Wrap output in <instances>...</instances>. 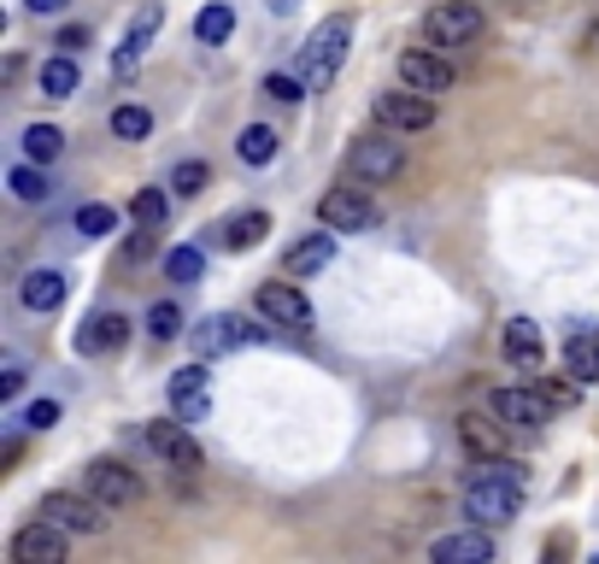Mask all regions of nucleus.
<instances>
[{
  "mask_svg": "<svg viewBox=\"0 0 599 564\" xmlns=\"http://www.w3.org/2000/svg\"><path fill=\"white\" fill-rule=\"evenodd\" d=\"M523 471H511L506 458H488V465L465 483V517L470 524H511L523 512Z\"/></svg>",
  "mask_w": 599,
  "mask_h": 564,
  "instance_id": "nucleus-1",
  "label": "nucleus"
},
{
  "mask_svg": "<svg viewBox=\"0 0 599 564\" xmlns=\"http://www.w3.org/2000/svg\"><path fill=\"white\" fill-rule=\"evenodd\" d=\"M347 48H353V18L336 12V18H323V24L306 36V48H300V66L312 82H329L341 66H347Z\"/></svg>",
  "mask_w": 599,
  "mask_h": 564,
  "instance_id": "nucleus-2",
  "label": "nucleus"
},
{
  "mask_svg": "<svg viewBox=\"0 0 599 564\" xmlns=\"http://www.w3.org/2000/svg\"><path fill=\"white\" fill-rule=\"evenodd\" d=\"M423 36H429V48H441V53L470 48V41L482 36V12H477V0H441V7H429Z\"/></svg>",
  "mask_w": 599,
  "mask_h": 564,
  "instance_id": "nucleus-3",
  "label": "nucleus"
},
{
  "mask_svg": "<svg viewBox=\"0 0 599 564\" xmlns=\"http://www.w3.org/2000/svg\"><path fill=\"white\" fill-rule=\"evenodd\" d=\"M194 353L200 359H212V353H241V347H264L271 342V329H259V324H247L236 318V311H212V318H200L194 329Z\"/></svg>",
  "mask_w": 599,
  "mask_h": 564,
  "instance_id": "nucleus-4",
  "label": "nucleus"
},
{
  "mask_svg": "<svg viewBox=\"0 0 599 564\" xmlns=\"http://www.w3.org/2000/svg\"><path fill=\"white\" fill-rule=\"evenodd\" d=\"M377 123H382V130H400V136H423L429 123H436V95L400 82V89L377 95Z\"/></svg>",
  "mask_w": 599,
  "mask_h": 564,
  "instance_id": "nucleus-5",
  "label": "nucleus"
},
{
  "mask_svg": "<svg viewBox=\"0 0 599 564\" xmlns=\"http://www.w3.org/2000/svg\"><path fill=\"white\" fill-rule=\"evenodd\" d=\"M141 442H148V453L159 458V465H171V471H200V465H206V458H200V442L189 435V424H182L177 412L141 429Z\"/></svg>",
  "mask_w": 599,
  "mask_h": 564,
  "instance_id": "nucleus-6",
  "label": "nucleus"
},
{
  "mask_svg": "<svg viewBox=\"0 0 599 564\" xmlns=\"http://www.w3.org/2000/svg\"><path fill=\"white\" fill-rule=\"evenodd\" d=\"M107 512L112 506H100V499L82 488V494H66V488H53L48 499H41V517H53V524H66L71 535H100L107 530Z\"/></svg>",
  "mask_w": 599,
  "mask_h": 564,
  "instance_id": "nucleus-7",
  "label": "nucleus"
},
{
  "mask_svg": "<svg viewBox=\"0 0 599 564\" xmlns=\"http://www.w3.org/2000/svg\"><path fill=\"white\" fill-rule=\"evenodd\" d=\"M82 488H89L100 506L118 512V506H136V499H141V476L123 465V458H94V465L82 471Z\"/></svg>",
  "mask_w": 599,
  "mask_h": 564,
  "instance_id": "nucleus-8",
  "label": "nucleus"
},
{
  "mask_svg": "<svg viewBox=\"0 0 599 564\" xmlns=\"http://www.w3.org/2000/svg\"><path fill=\"white\" fill-rule=\"evenodd\" d=\"M71 530L66 524H53V517H36V524H24L12 535V564H66L71 553Z\"/></svg>",
  "mask_w": 599,
  "mask_h": 564,
  "instance_id": "nucleus-9",
  "label": "nucleus"
},
{
  "mask_svg": "<svg viewBox=\"0 0 599 564\" xmlns=\"http://www.w3.org/2000/svg\"><path fill=\"white\" fill-rule=\"evenodd\" d=\"M253 306H259V318L277 324V329H312V300H306L294 283H282V277L277 283H259Z\"/></svg>",
  "mask_w": 599,
  "mask_h": 564,
  "instance_id": "nucleus-10",
  "label": "nucleus"
},
{
  "mask_svg": "<svg viewBox=\"0 0 599 564\" xmlns=\"http://www.w3.org/2000/svg\"><path fill=\"white\" fill-rule=\"evenodd\" d=\"M400 165H406V154H400L395 136H365V141H353V154H347V171L359 182H395Z\"/></svg>",
  "mask_w": 599,
  "mask_h": 564,
  "instance_id": "nucleus-11",
  "label": "nucleus"
},
{
  "mask_svg": "<svg viewBox=\"0 0 599 564\" xmlns=\"http://www.w3.org/2000/svg\"><path fill=\"white\" fill-rule=\"evenodd\" d=\"M318 218H323V229H336V236H365V229L377 224V206H370L359 188H329L318 200Z\"/></svg>",
  "mask_w": 599,
  "mask_h": 564,
  "instance_id": "nucleus-12",
  "label": "nucleus"
},
{
  "mask_svg": "<svg viewBox=\"0 0 599 564\" xmlns=\"http://www.w3.org/2000/svg\"><path fill=\"white\" fill-rule=\"evenodd\" d=\"M488 406L500 412L511 429H547L552 424V406H559V400H552V394H535V388H493Z\"/></svg>",
  "mask_w": 599,
  "mask_h": 564,
  "instance_id": "nucleus-13",
  "label": "nucleus"
},
{
  "mask_svg": "<svg viewBox=\"0 0 599 564\" xmlns=\"http://www.w3.org/2000/svg\"><path fill=\"white\" fill-rule=\"evenodd\" d=\"M400 82H411V89H423V95H447L452 82H459V71H452V59L441 48H406L400 53Z\"/></svg>",
  "mask_w": 599,
  "mask_h": 564,
  "instance_id": "nucleus-14",
  "label": "nucleus"
},
{
  "mask_svg": "<svg viewBox=\"0 0 599 564\" xmlns=\"http://www.w3.org/2000/svg\"><path fill=\"white\" fill-rule=\"evenodd\" d=\"M164 394H171V412L182 417V424H206V412H212V370H206V365H182Z\"/></svg>",
  "mask_w": 599,
  "mask_h": 564,
  "instance_id": "nucleus-15",
  "label": "nucleus"
},
{
  "mask_svg": "<svg viewBox=\"0 0 599 564\" xmlns=\"http://www.w3.org/2000/svg\"><path fill=\"white\" fill-rule=\"evenodd\" d=\"M506 435H511V424L493 406H488V417L482 412H465L459 417V442L477 453V458H506Z\"/></svg>",
  "mask_w": 599,
  "mask_h": 564,
  "instance_id": "nucleus-16",
  "label": "nucleus"
},
{
  "mask_svg": "<svg viewBox=\"0 0 599 564\" xmlns=\"http://www.w3.org/2000/svg\"><path fill=\"white\" fill-rule=\"evenodd\" d=\"M436 564H488L493 558V541L482 530H459V535H441L436 547H429Z\"/></svg>",
  "mask_w": 599,
  "mask_h": 564,
  "instance_id": "nucleus-17",
  "label": "nucleus"
},
{
  "mask_svg": "<svg viewBox=\"0 0 599 564\" xmlns=\"http://www.w3.org/2000/svg\"><path fill=\"white\" fill-rule=\"evenodd\" d=\"M159 18H164L159 7H141V18L130 24V36H123V48L112 53V71H118V77H130V71L141 66V53H148V41L159 36Z\"/></svg>",
  "mask_w": 599,
  "mask_h": 564,
  "instance_id": "nucleus-18",
  "label": "nucleus"
},
{
  "mask_svg": "<svg viewBox=\"0 0 599 564\" xmlns=\"http://www.w3.org/2000/svg\"><path fill=\"white\" fill-rule=\"evenodd\" d=\"M329 259H336V229L329 236H306L282 254V277H312V270H323Z\"/></svg>",
  "mask_w": 599,
  "mask_h": 564,
  "instance_id": "nucleus-19",
  "label": "nucleus"
},
{
  "mask_svg": "<svg viewBox=\"0 0 599 564\" xmlns=\"http://www.w3.org/2000/svg\"><path fill=\"white\" fill-rule=\"evenodd\" d=\"M130 342V318H118V311H100V318H89L82 324V336H77V353H112V347H123Z\"/></svg>",
  "mask_w": 599,
  "mask_h": 564,
  "instance_id": "nucleus-20",
  "label": "nucleus"
},
{
  "mask_svg": "<svg viewBox=\"0 0 599 564\" xmlns=\"http://www.w3.org/2000/svg\"><path fill=\"white\" fill-rule=\"evenodd\" d=\"M18 300L30 311H59L66 306V270H30V277L18 283Z\"/></svg>",
  "mask_w": 599,
  "mask_h": 564,
  "instance_id": "nucleus-21",
  "label": "nucleus"
},
{
  "mask_svg": "<svg viewBox=\"0 0 599 564\" xmlns=\"http://www.w3.org/2000/svg\"><path fill=\"white\" fill-rule=\"evenodd\" d=\"M500 347H506V359H511V365H523V370H535V365L547 359V353H541V329H535L529 318H511V324H506V336H500Z\"/></svg>",
  "mask_w": 599,
  "mask_h": 564,
  "instance_id": "nucleus-22",
  "label": "nucleus"
},
{
  "mask_svg": "<svg viewBox=\"0 0 599 564\" xmlns=\"http://www.w3.org/2000/svg\"><path fill=\"white\" fill-rule=\"evenodd\" d=\"M264 236H271V218L264 212H241V218L218 224V247H230V254H247V247H259Z\"/></svg>",
  "mask_w": 599,
  "mask_h": 564,
  "instance_id": "nucleus-23",
  "label": "nucleus"
},
{
  "mask_svg": "<svg viewBox=\"0 0 599 564\" xmlns=\"http://www.w3.org/2000/svg\"><path fill=\"white\" fill-rule=\"evenodd\" d=\"M565 370L576 376V383H599V336L593 329H576V336L565 342Z\"/></svg>",
  "mask_w": 599,
  "mask_h": 564,
  "instance_id": "nucleus-24",
  "label": "nucleus"
},
{
  "mask_svg": "<svg viewBox=\"0 0 599 564\" xmlns=\"http://www.w3.org/2000/svg\"><path fill=\"white\" fill-rule=\"evenodd\" d=\"M41 95L48 100H71L77 95V59L71 53H53L48 66H41Z\"/></svg>",
  "mask_w": 599,
  "mask_h": 564,
  "instance_id": "nucleus-25",
  "label": "nucleus"
},
{
  "mask_svg": "<svg viewBox=\"0 0 599 564\" xmlns=\"http://www.w3.org/2000/svg\"><path fill=\"white\" fill-rule=\"evenodd\" d=\"M230 30H236V7L230 0H212L200 18H194V36L206 41V48H218V41H230Z\"/></svg>",
  "mask_w": 599,
  "mask_h": 564,
  "instance_id": "nucleus-26",
  "label": "nucleus"
},
{
  "mask_svg": "<svg viewBox=\"0 0 599 564\" xmlns=\"http://www.w3.org/2000/svg\"><path fill=\"white\" fill-rule=\"evenodd\" d=\"M59 154H66V136H59L53 123H30V130H24V159H36V165H53Z\"/></svg>",
  "mask_w": 599,
  "mask_h": 564,
  "instance_id": "nucleus-27",
  "label": "nucleus"
},
{
  "mask_svg": "<svg viewBox=\"0 0 599 564\" xmlns=\"http://www.w3.org/2000/svg\"><path fill=\"white\" fill-rule=\"evenodd\" d=\"M277 148H282V141H277L271 123H247V130H241V159L247 165H271Z\"/></svg>",
  "mask_w": 599,
  "mask_h": 564,
  "instance_id": "nucleus-28",
  "label": "nucleus"
},
{
  "mask_svg": "<svg viewBox=\"0 0 599 564\" xmlns=\"http://www.w3.org/2000/svg\"><path fill=\"white\" fill-rule=\"evenodd\" d=\"M164 277L171 283H200L206 277V254L200 247H171V254H164Z\"/></svg>",
  "mask_w": 599,
  "mask_h": 564,
  "instance_id": "nucleus-29",
  "label": "nucleus"
},
{
  "mask_svg": "<svg viewBox=\"0 0 599 564\" xmlns=\"http://www.w3.org/2000/svg\"><path fill=\"white\" fill-rule=\"evenodd\" d=\"M112 136L118 141H148L153 136V112L148 107H118L112 112Z\"/></svg>",
  "mask_w": 599,
  "mask_h": 564,
  "instance_id": "nucleus-30",
  "label": "nucleus"
},
{
  "mask_svg": "<svg viewBox=\"0 0 599 564\" xmlns=\"http://www.w3.org/2000/svg\"><path fill=\"white\" fill-rule=\"evenodd\" d=\"M206 182H212V165H206V159H182L177 171H171V188H177L182 200H194V195H206Z\"/></svg>",
  "mask_w": 599,
  "mask_h": 564,
  "instance_id": "nucleus-31",
  "label": "nucleus"
},
{
  "mask_svg": "<svg viewBox=\"0 0 599 564\" xmlns=\"http://www.w3.org/2000/svg\"><path fill=\"white\" fill-rule=\"evenodd\" d=\"M7 188H12L18 200H30V206L53 195V188H48V177L36 171V159H30V165H12V177H7Z\"/></svg>",
  "mask_w": 599,
  "mask_h": 564,
  "instance_id": "nucleus-32",
  "label": "nucleus"
},
{
  "mask_svg": "<svg viewBox=\"0 0 599 564\" xmlns=\"http://www.w3.org/2000/svg\"><path fill=\"white\" fill-rule=\"evenodd\" d=\"M77 229H82V236H112L118 212H112V206H100V200H89V206H77Z\"/></svg>",
  "mask_w": 599,
  "mask_h": 564,
  "instance_id": "nucleus-33",
  "label": "nucleus"
},
{
  "mask_svg": "<svg viewBox=\"0 0 599 564\" xmlns=\"http://www.w3.org/2000/svg\"><path fill=\"white\" fill-rule=\"evenodd\" d=\"M130 218H136V224H148V229H159V224H164V195H159V188H136Z\"/></svg>",
  "mask_w": 599,
  "mask_h": 564,
  "instance_id": "nucleus-34",
  "label": "nucleus"
},
{
  "mask_svg": "<svg viewBox=\"0 0 599 564\" xmlns=\"http://www.w3.org/2000/svg\"><path fill=\"white\" fill-rule=\"evenodd\" d=\"M148 336H153V342H171V336H182V311H177L171 300H159V306L148 311Z\"/></svg>",
  "mask_w": 599,
  "mask_h": 564,
  "instance_id": "nucleus-35",
  "label": "nucleus"
},
{
  "mask_svg": "<svg viewBox=\"0 0 599 564\" xmlns=\"http://www.w3.org/2000/svg\"><path fill=\"white\" fill-rule=\"evenodd\" d=\"M264 95H271L277 107H294V100H300V77H282V71H271V77H264Z\"/></svg>",
  "mask_w": 599,
  "mask_h": 564,
  "instance_id": "nucleus-36",
  "label": "nucleus"
},
{
  "mask_svg": "<svg viewBox=\"0 0 599 564\" xmlns=\"http://www.w3.org/2000/svg\"><path fill=\"white\" fill-rule=\"evenodd\" d=\"M24 429H53L59 424V400H36V406H24V417H18Z\"/></svg>",
  "mask_w": 599,
  "mask_h": 564,
  "instance_id": "nucleus-37",
  "label": "nucleus"
},
{
  "mask_svg": "<svg viewBox=\"0 0 599 564\" xmlns=\"http://www.w3.org/2000/svg\"><path fill=\"white\" fill-rule=\"evenodd\" d=\"M24 394V365L7 359V370H0V400H18Z\"/></svg>",
  "mask_w": 599,
  "mask_h": 564,
  "instance_id": "nucleus-38",
  "label": "nucleus"
},
{
  "mask_svg": "<svg viewBox=\"0 0 599 564\" xmlns=\"http://www.w3.org/2000/svg\"><path fill=\"white\" fill-rule=\"evenodd\" d=\"M82 41H89V30H82V24H71V30H59V48H66V53H77Z\"/></svg>",
  "mask_w": 599,
  "mask_h": 564,
  "instance_id": "nucleus-39",
  "label": "nucleus"
},
{
  "mask_svg": "<svg viewBox=\"0 0 599 564\" xmlns=\"http://www.w3.org/2000/svg\"><path fill=\"white\" fill-rule=\"evenodd\" d=\"M71 0H30V12H66Z\"/></svg>",
  "mask_w": 599,
  "mask_h": 564,
  "instance_id": "nucleus-40",
  "label": "nucleus"
}]
</instances>
